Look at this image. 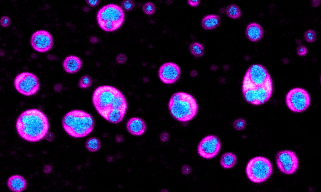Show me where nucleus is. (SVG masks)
<instances>
[{
    "label": "nucleus",
    "instance_id": "39448f33",
    "mask_svg": "<svg viewBox=\"0 0 321 192\" xmlns=\"http://www.w3.org/2000/svg\"><path fill=\"white\" fill-rule=\"evenodd\" d=\"M168 106L172 117L182 122L192 120L196 115L198 110L195 99L190 94L184 92H177L173 94Z\"/></svg>",
    "mask_w": 321,
    "mask_h": 192
},
{
    "label": "nucleus",
    "instance_id": "1a4fd4ad",
    "mask_svg": "<svg viewBox=\"0 0 321 192\" xmlns=\"http://www.w3.org/2000/svg\"><path fill=\"white\" fill-rule=\"evenodd\" d=\"M124 14L122 8L118 5L110 4L103 6L97 14L98 24L109 23L114 24L119 28L124 19Z\"/></svg>",
    "mask_w": 321,
    "mask_h": 192
},
{
    "label": "nucleus",
    "instance_id": "0eeeda50",
    "mask_svg": "<svg viewBox=\"0 0 321 192\" xmlns=\"http://www.w3.org/2000/svg\"><path fill=\"white\" fill-rule=\"evenodd\" d=\"M285 101L288 107L291 111L301 112L306 110L310 104V96L305 89L295 88L290 90L286 96Z\"/></svg>",
    "mask_w": 321,
    "mask_h": 192
},
{
    "label": "nucleus",
    "instance_id": "4be33fe9",
    "mask_svg": "<svg viewBox=\"0 0 321 192\" xmlns=\"http://www.w3.org/2000/svg\"><path fill=\"white\" fill-rule=\"evenodd\" d=\"M189 48L191 53L196 57H201L204 54V47L202 44L198 42H195L191 44Z\"/></svg>",
    "mask_w": 321,
    "mask_h": 192
},
{
    "label": "nucleus",
    "instance_id": "5701e85b",
    "mask_svg": "<svg viewBox=\"0 0 321 192\" xmlns=\"http://www.w3.org/2000/svg\"><path fill=\"white\" fill-rule=\"evenodd\" d=\"M92 83V80L91 77L88 75H85L80 78L79 81L78 86L81 88H86L90 87Z\"/></svg>",
    "mask_w": 321,
    "mask_h": 192
},
{
    "label": "nucleus",
    "instance_id": "20e7f679",
    "mask_svg": "<svg viewBox=\"0 0 321 192\" xmlns=\"http://www.w3.org/2000/svg\"><path fill=\"white\" fill-rule=\"evenodd\" d=\"M62 125L65 131L70 136L76 138H82L92 132L95 122L90 114L83 111L74 110L64 115Z\"/></svg>",
    "mask_w": 321,
    "mask_h": 192
},
{
    "label": "nucleus",
    "instance_id": "f03ea898",
    "mask_svg": "<svg viewBox=\"0 0 321 192\" xmlns=\"http://www.w3.org/2000/svg\"><path fill=\"white\" fill-rule=\"evenodd\" d=\"M242 90L245 100L249 103L258 105L267 102L273 93V85L266 68L260 64L251 65L244 76Z\"/></svg>",
    "mask_w": 321,
    "mask_h": 192
},
{
    "label": "nucleus",
    "instance_id": "393cba45",
    "mask_svg": "<svg viewBox=\"0 0 321 192\" xmlns=\"http://www.w3.org/2000/svg\"><path fill=\"white\" fill-rule=\"evenodd\" d=\"M304 38L307 42L313 43L315 41L317 38L316 32L312 30H308L304 33Z\"/></svg>",
    "mask_w": 321,
    "mask_h": 192
},
{
    "label": "nucleus",
    "instance_id": "f257e3e1",
    "mask_svg": "<svg viewBox=\"0 0 321 192\" xmlns=\"http://www.w3.org/2000/svg\"><path fill=\"white\" fill-rule=\"evenodd\" d=\"M93 105L98 113L109 122L117 124L123 119L128 105L122 93L113 86L98 87L92 96Z\"/></svg>",
    "mask_w": 321,
    "mask_h": 192
},
{
    "label": "nucleus",
    "instance_id": "a211bd4d",
    "mask_svg": "<svg viewBox=\"0 0 321 192\" xmlns=\"http://www.w3.org/2000/svg\"><path fill=\"white\" fill-rule=\"evenodd\" d=\"M220 18L218 15L210 14L206 16L202 19L201 25L205 30H211L217 28L220 23Z\"/></svg>",
    "mask_w": 321,
    "mask_h": 192
},
{
    "label": "nucleus",
    "instance_id": "aec40b11",
    "mask_svg": "<svg viewBox=\"0 0 321 192\" xmlns=\"http://www.w3.org/2000/svg\"><path fill=\"white\" fill-rule=\"evenodd\" d=\"M101 146L100 141L95 137L89 138L85 143L86 148L91 152H95L98 151L101 148Z\"/></svg>",
    "mask_w": 321,
    "mask_h": 192
},
{
    "label": "nucleus",
    "instance_id": "423d86ee",
    "mask_svg": "<svg viewBox=\"0 0 321 192\" xmlns=\"http://www.w3.org/2000/svg\"><path fill=\"white\" fill-rule=\"evenodd\" d=\"M272 171V166L270 161L262 156L256 157L250 159L246 168L248 178L255 183L266 181L270 177Z\"/></svg>",
    "mask_w": 321,
    "mask_h": 192
},
{
    "label": "nucleus",
    "instance_id": "f704fd0d",
    "mask_svg": "<svg viewBox=\"0 0 321 192\" xmlns=\"http://www.w3.org/2000/svg\"><path fill=\"white\" fill-rule=\"evenodd\" d=\"M90 42L92 44H95L98 42V39L97 38L94 36H91L89 38Z\"/></svg>",
    "mask_w": 321,
    "mask_h": 192
},
{
    "label": "nucleus",
    "instance_id": "4468645a",
    "mask_svg": "<svg viewBox=\"0 0 321 192\" xmlns=\"http://www.w3.org/2000/svg\"><path fill=\"white\" fill-rule=\"evenodd\" d=\"M126 128L129 132L135 136L143 134L146 130V125L141 118L137 117L131 118L128 121Z\"/></svg>",
    "mask_w": 321,
    "mask_h": 192
},
{
    "label": "nucleus",
    "instance_id": "412c9836",
    "mask_svg": "<svg viewBox=\"0 0 321 192\" xmlns=\"http://www.w3.org/2000/svg\"><path fill=\"white\" fill-rule=\"evenodd\" d=\"M226 15L229 17L236 19L241 15V13L239 7L235 4H231L228 6L225 10Z\"/></svg>",
    "mask_w": 321,
    "mask_h": 192
},
{
    "label": "nucleus",
    "instance_id": "dca6fc26",
    "mask_svg": "<svg viewBox=\"0 0 321 192\" xmlns=\"http://www.w3.org/2000/svg\"><path fill=\"white\" fill-rule=\"evenodd\" d=\"M63 65L66 72L71 74L74 73L80 70L82 66V62L78 57L70 55L65 59Z\"/></svg>",
    "mask_w": 321,
    "mask_h": 192
},
{
    "label": "nucleus",
    "instance_id": "a878e982",
    "mask_svg": "<svg viewBox=\"0 0 321 192\" xmlns=\"http://www.w3.org/2000/svg\"><path fill=\"white\" fill-rule=\"evenodd\" d=\"M246 125V121L242 118H239L235 120L233 124L234 128L237 130H242L245 128Z\"/></svg>",
    "mask_w": 321,
    "mask_h": 192
},
{
    "label": "nucleus",
    "instance_id": "cd10ccee",
    "mask_svg": "<svg viewBox=\"0 0 321 192\" xmlns=\"http://www.w3.org/2000/svg\"><path fill=\"white\" fill-rule=\"evenodd\" d=\"M1 25L4 27L9 26L11 23V20L9 17L3 16L1 17L0 20Z\"/></svg>",
    "mask_w": 321,
    "mask_h": 192
},
{
    "label": "nucleus",
    "instance_id": "9d476101",
    "mask_svg": "<svg viewBox=\"0 0 321 192\" xmlns=\"http://www.w3.org/2000/svg\"><path fill=\"white\" fill-rule=\"evenodd\" d=\"M277 165L280 171L286 174H292L297 170L298 159L295 153L290 150L280 151L276 154Z\"/></svg>",
    "mask_w": 321,
    "mask_h": 192
},
{
    "label": "nucleus",
    "instance_id": "ddd939ff",
    "mask_svg": "<svg viewBox=\"0 0 321 192\" xmlns=\"http://www.w3.org/2000/svg\"><path fill=\"white\" fill-rule=\"evenodd\" d=\"M158 73L159 78L162 82L166 84H171L176 82L179 78L181 70L176 64L167 62L161 66Z\"/></svg>",
    "mask_w": 321,
    "mask_h": 192
},
{
    "label": "nucleus",
    "instance_id": "c9c22d12",
    "mask_svg": "<svg viewBox=\"0 0 321 192\" xmlns=\"http://www.w3.org/2000/svg\"><path fill=\"white\" fill-rule=\"evenodd\" d=\"M320 0H313L312 1V4L313 7H317L320 4Z\"/></svg>",
    "mask_w": 321,
    "mask_h": 192
},
{
    "label": "nucleus",
    "instance_id": "c85d7f7f",
    "mask_svg": "<svg viewBox=\"0 0 321 192\" xmlns=\"http://www.w3.org/2000/svg\"><path fill=\"white\" fill-rule=\"evenodd\" d=\"M117 61L120 64H124L125 63L127 60V56L123 54H118L116 58Z\"/></svg>",
    "mask_w": 321,
    "mask_h": 192
},
{
    "label": "nucleus",
    "instance_id": "bb28decb",
    "mask_svg": "<svg viewBox=\"0 0 321 192\" xmlns=\"http://www.w3.org/2000/svg\"><path fill=\"white\" fill-rule=\"evenodd\" d=\"M121 6L126 11L132 10L135 7L134 1L132 0H124L121 3Z\"/></svg>",
    "mask_w": 321,
    "mask_h": 192
},
{
    "label": "nucleus",
    "instance_id": "f8f14e48",
    "mask_svg": "<svg viewBox=\"0 0 321 192\" xmlns=\"http://www.w3.org/2000/svg\"><path fill=\"white\" fill-rule=\"evenodd\" d=\"M31 45L36 51L45 52L52 47L53 41L51 34L45 30H39L34 33L30 40Z\"/></svg>",
    "mask_w": 321,
    "mask_h": 192
},
{
    "label": "nucleus",
    "instance_id": "f3484780",
    "mask_svg": "<svg viewBox=\"0 0 321 192\" xmlns=\"http://www.w3.org/2000/svg\"><path fill=\"white\" fill-rule=\"evenodd\" d=\"M9 188L12 191L16 192H21L26 189L27 182L22 176L15 175L10 177L7 181Z\"/></svg>",
    "mask_w": 321,
    "mask_h": 192
},
{
    "label": "nucleus",
    "instance_id": "7c9ffc66",
    "mask_svg": "<svg viewBox=\"0 0 321 192\" xmlns=\"http://www.w3.org/2000/svg\"><path fill=\"white\" fill-rule=\"evenodd\" d=\"M181 170L182 174L184 175H187L191 172L192 168L187 165H184L182 167Z\"/></svg>",
    "mask_w": 321,
    "mask_h": 192
},
{
    "label": "nucleus",
    "instance_id": "c756f323",
    "mask_svg": "<svg viewBox=\"0 0 321 192\" xmlns=\"http://www.w3.org/2000/svg\"><path fill=\"white\" fill-rule=\"evenodd\" d=\"M307 52V48L303 46H299L297 49V53L299 56H303L306 55Z\"/></svg>",
    "mask_w": 321,
    "mask_h": 192
},
{
    "label": "nucleus",
    "instance_id": "2f4dec72",
    "mask_svg": "<svg viewBox=\"0 0 321 192\" xmlns=\"http://www.w3.org/2000/svg\"><path fill=\"white\" fill-rule=\"evenodd\" d=\"M169 134L166 132H162L159 136L160 140L164 142L167 141L169 139Z\"/></svg>",
    "mask_w": 321,
    "mask_h": 192
},
{
    "label": "nucleus",
    "instance_id": "2eb2a0df",
    "mask_svg": "<svg viewBox=\"0 0 321 192\" xmlns=\"http://www.w3.org/2000/svg\"><path fill=\"white\" fill-rule=\"evenodd\" d=\"M245 32L247 39L252 42L259 41L263 36L262 28L259 24L255 23L249 24L246 27Z\"/></svg>",
    "mask_w": 321,
    "mask_h": 192
},
{
    "label": "nucleus",
    "instance_id": "6e6552de",
    "mask_svg": "<svg viewBox=\"0 0 321 192\" xmlns=\"http://www.w3.org/2000/svg\"><path fill=\"white\" fill-rule=\"evenodd\" d=\"M14 84L19 93L27 96L35 94L39 91L40 86L37 77L29 72H24L17 75L15 78Z\"/></svg>",
    "mask_w": 321,
    "mask_h": 192
},
{
    "label": "nucleus",
    "instance_id": "9b49d317",
    "mask_svg": "<svg viewBox=\"0 0 321 192\" xmlns=\"http://www.w3.org/2000/svg\"><path fill=\"white\" fill-rule=\"evenodd\" d=\"M221 142L216 136L208 135L200 142L197 147L198 153L202 157L211 159L216 156L221 148Z\"/></svg>",
    "mask_w": 321,
    "mask_h": 192
},
{
    "label": "nucleus",
    "instance_id": "473e14b6",
    "mask_svg": "<svg viewBox=\"0 0 321 192\" xmlns=\"http://www.w3.org/2000/svg\"><path fill=\"white\" fill-rule=\"evenodd\" d=\"M86 3L90 6L92 7H94L97 6L100 2V0H86Z\"/></svg>",
    "mask_w": 321,
    "mask_h": 192
},
{
    "label": "nucleus",
    "instance_id": "72a5a7b5",
    "mask_svg": "<svg viewBox=\"0 0 321 192\" xmlns=\"http://www.w3.org/2000/svg\"><path fill=\"white\" fill-rule=\"evenodd\" d=\"M187 2L191 6L196 7L199 4L200 2V0H188L187 1Z\"/></svg>",
    "mask_w": 321,
    "mask_h": 192
},
{
    "label": "nucleus",
    "instance_id": "6ab92c4d",
    "mask_svg": "<svg viewBox=\"0 0 321 192\" xmlns=\"http://www.w3.org/2000/svg\"><path fill=\"white\" fill-rule=\"evenodd\" d=\"M237 159L235 154L231 152H227L222 156L220 159V164L224 168L230 169L235 165Z\"/></svg>",
    "mask_w": 321,
    "mask_h": 192
},
{
    "label": "nucleus",
    "instance_id": "b1692460",
    "mask_svg": "<svg viewBox=\"0 0 321 192\" xmlns=\"http://www.w3.org/2000/svg\"><path fill=\"white\" fill-rule=\"evenodd\" d=\"M142 10L146 14L151 15L154 13L156 8L155 4L151 2L144 3L142 7Z\"/></svg>",
    "mask_w": 321,
    "mask_h": 192
},
{
    "label": "nucleus",
    "instance_id": "7ed1b4c3",
    "mask_svg": "<svg viewBox=\"0 0 321 192\" xmlns=\"http://www.w3.org/2000/svg\"><path fill=\"white\" fill-rule=\"evenodd\" d=\"M19 135L24 140L35 142L43 139L47 133L49 124L47 117L36 109L26 110L19 116L16 122Z\"/></svg>",
    "mask_w": 321,
    "mask_h": 192
}]
</instances>
